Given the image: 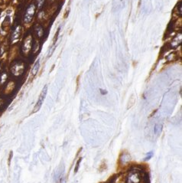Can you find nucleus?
Returning a JSON list of instances; mask_svg holds the SVG:
<instances>
[{
	"instance_id": "obj_1",
	"label": "nucleus",
	"mask_w": 182,
	"mask_h": 183,
	"mask_svg": "<svg viewBox=\"0 0 182 183\" xmlns=\"http://www.w3.org/2000/svg\"><path fill=\"white\" fill-rule=\"evenodd\" d=\"M142 180V174L139 171L132 170L127 176V183H140Z\"/></svg>"
},
{
	"instance_id": "obj_2",
	"label": "nucleus",
	"mask_w": 182,
	"mask_h": 183,
	"mask_svg": "<svg viewBox=\"0 0 182 183\" xmlns=\"http://www.w3.org/2000/svg\"><path fill=\"white\" fill-rule=\"evenodd\" d=\"M47 85H45V86L44 87L43 89H42V92H41L40 96H39L38 97V100L37 101V104H36V105L34 106L33 113H35V112L38 111V110H40V108L42 106V104H43L44 100H45L46 95H47Z\"/></svg>"
},
{
	"instance_id": "obj_3",
	"label": "nucleus",
	"mask_w": 182,
	"mask_h": 183,
	"mask_svg": "<svg viewBox=\"0 0 182 183\" xmlns=\"http://www.w3.org/2000/svg\"><path fill=\"white\" fill-rule=\"evenodd\" d=\"M34 12H35V6L34 4L30 5L27 9L26 12L25 14V18H24V21L25 23H29L32 20L33 17H34Z\"/></svg>"
},
{
	"instance_id": "obj_4",
	"label": "nucleus",
	"mask_w": 182,
	"mask_h": 183,
	"mask_svg": "<svg viewBox=\"0 0 182 183\" xmlns=\"http://www.w3.org/2000/svg\"><path fill=\"white\" fill-rule=\"evenodd\" d=\"M31 48V37L27 38L26 40L25 41V43H24L23 46V50L25 51H29V49Z\"/></svg>"
},
{
	"instance_id": "obj_5",
	"label": "nucleus",
	"mask_w": 182,
	"mask_h": 183,
	"mask_svg": "<svg viewBox=\"0 0 182 183\" xmlns=\"http://www.w3.org/2000/svg\"><path fill=\"white\" fill-rule=\"evenodd\" d=\"M39 63H40V61H39V60H38V61L35 62V64H34L32 70H31V75H32L33 76H35L36 74H37L38 71L39 66H40V64H39Z\"/></svg>"
},
{
	"instance_id": "obj_6",
	"label": "nucleus",
	"mask_w": 182,
	"mask_h": 183,
	"mask_svg": "<svg viewBox=\"0 0 182 183\" xmlns=\"http://www.w3.org/2000/svg\"><path fill=\"white\" fill-rule=\"evenodd\" d=\"M20 30H21V28H20V26L18 27V28H16V30L15 31V32L13 33V35H12V39H13V40L18 39V36H19V35H20V33H19Z\"/></svg>"
},
{
	"instance_id": "obj_7",
	"label": "nucleus",
	"mask_w": 182,
	"mask_h": 183,
	"mask_svg": "<svg viewBox=\"0 0 182 183\" xmlns=\"http://www.w3.org/2000/svg\"><path fill=\"white\" fill-rule=\"evenodd\" d=\"M161 127L159 124H157V125H156V127H155V133L156 134H159L160 132H161Z\"/></svg>"
},
{
	"instance_id": "obj_8",
	"label": "nucleus",
	"mask_w": 182,
	"mask_h": 183,
	"mask_svg": "<svg viewBox=\"0 0 182 183\" xmlns=\"http://www.w3.org/2000/svg\"><path fill=\"white\" fill-rule=\"evenodd\" d=\"M44 1H45V0H37V2H38V7L39 9H40V8H42V6H43Z\"/></svg>"
},
{
	"instance_id": "obj_9",
	"label": "nucleus",
	"mask_w": 182,
	"mask_h": 183,
	"mask_svg": "<svg viewBox=\"0 0 182 183\" xmlns=\"http://www.w3.org/2000/svg\"><path fill=\"white\" fill-rule=\"evenodd\" d=\"M152 156H153L152 152H148V154H147V157L145 158V161H146V160H148V159H149L150 158H152Z\"/></svg>"
},
{
	"instance_id": "obj_10",
	"label": "nucleus",
	"mask_w": 182,
	"mask_h": 183,
	"mask_svg": "<svg viewBox=\"0 0 182 183\" xmlns=\"http://www.w3.org/2000/svg\"><path fill=\"white\" fill-rule=\"evenodd\" d=\"M80 161H81V159H79V161H78V162H77V167H76V169H75V172H76V173H77V170H78L79 164H80Z\"/></svg>"
}]
</instances>
